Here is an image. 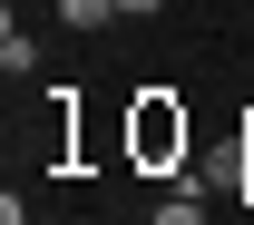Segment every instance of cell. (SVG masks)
Masks as SVG:
<instances>
[{"mask_svg": "<svg viewBox=\"0 0 254 225\" xmlns=\"http://www.w3.org/2000/svg\"><path fill=\"white\" fill-rule=\"evenodd\" d=\"M137 147H147V157H166V147H186V128H176L166 108H147V118H137Z\"/></svg>", "mask_w": 254, "mask_h": 225, "instance_id": "1", "label": "cell"}, {"mask_svg": "<svg viewBox=\"0 0 254 225\" xmlns=\"http://www.w3.org/2000/svg\"><path fill=\"white\" fill-rule=\"evenodd\" d=\"M0 69L30 78V69H39V39H30V30H0Z\"/></svg>", "mask_w": 254, "mask_h": 225, "instance_id": "2", "label": "cell"}, {"mask_svg": "<svg viewBox=\"0 0 254 225\" xmlns=\"http://www.w3.org/2000/svg\"><path fill=\"white\" fill-rule=\"evenodd\" d=\"M59 20H68V30H108V20H118V0H59Z\"/></svg>", "mask_w": 254, "mask_h": 225, "instance_id": "3", "label": "cell"}, {"mask_svg": "<svg viewBox=\"0 0 254 225\" xmlns=\"http://www.w3.org/2000/svg\"><path fill=\"white\" fill-rule=\"evenodd\" d=\"M147 10H166V0H118V20H147Z\"/></svg>", "mask_w": 254, "mask_h": 225, "instance_id": "4", "label": "cell"}]
</instances>
